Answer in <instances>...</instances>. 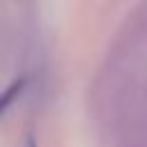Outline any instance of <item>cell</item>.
Masks as SVG:
<instances>
[{"label": "cell", "mask_w": 147, "mask_h": 147, "mask_svg": "<svg viewBox=\"0 0 147 147\" xmlns=\"http://www.w3.org/2000/svg\"><path fill=\"white\" fill-rule=\"evenodd\" d=\"M23 87H25V78H14L2 92H0V117L5 115V110L21 96V92H23Z\"/></svg>", "instance_id": "1"}, {"label": "cell", "mask_w": 147, "mask_h": 147, "mask_svg": "<svg viewBox=\"0 0 147 147\" xmlns=\"http://www.w3.org/2000/svg\"><path fill=\"white\" fill-rule=\"evenodd\" d=\"M23 147H37V140H34L32 136H28V138H25V145H23Z\"/></svg>", "instance_id": "2"}]
</instances>
